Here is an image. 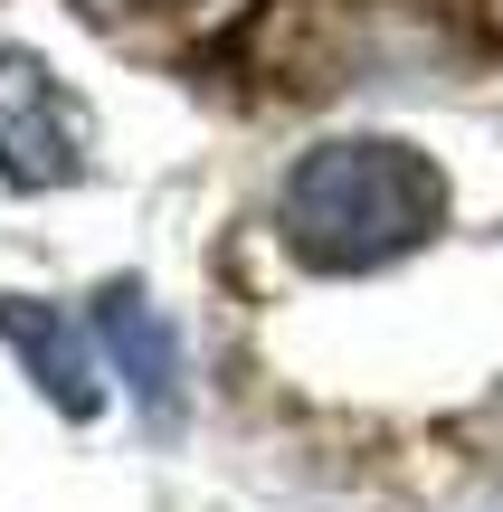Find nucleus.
Returning <instances> with one entry per match:
<instances>
[{"instance_id": "1", "label": "nucleus", "mask_w": 503, "mask_h": 512, "mask_svg": "<svg viewBox=\"0 0 503 512\" xmlns=\"http://www.w3.org/2000/svg\"><path fill=\"white\" fill-rule=\"evenodd\" d=\"M276 219L314 275H371L447 228V171L399 133H352V143H323L295 162Z\"/></svg>"}, {"instance_id": "2", "label": "nucleus", "mask_w": 503, "mask_h": 512, "mask_svg": "<svg viewBox=\"0 0 503 512\" xmlns=\"http://www.w3.org/2000/svg\"><path fill=\"white\" fill-rule=\"evenodd\" d=\"M447 57V29H437L418 0H314L304 10V38H285V67L304 86H361V76H428Z\"/></svg>"}, {"instance_id": "3", "label": "nucleus", "mask_w": 503, "mask_h": 512, "mask_svg": "<svg viewBox=\"0 0 503 512\" xmlns=\"http://www.w3.org/2000/svg\"><path fill=\"white\" fill-rule=\"evenodd\" d=\"M86 105L38 67L29 48H0V181L10 190H57L86 171Z\"/></svg>"}, {"instance_id": "4", "label": "nucleus", "mask_w": 503, "mask_h": 512, "mask_svg": "<svg viewBox=\"0 0 503 512\" xmlns=\"http://www.w3.org/2000/svg\"><path fill=\"white\" fill-rule=\"evenodd\" d=\"M95 342L124 370V389L143 399V427L171 437V427H181V332L162 323V304H152L133 275H114V285L95 294Z\"/></svg>"}, {"instance_id": "5", "label": "nucleus", "mask_w": 503, "mask_h": 512, "mask_svg": "<svg viewBox=\"0 0 503 512\" xmlns=\"http://www.w3.org/2000/svg\"><path fill=\"white\" fill-rule=\"evenodd\" d=\"M0 342L19 351V370L38 380V399H48V408H67V418H95V408H105L95 342L57 304H38V294H0Z\"/></svg>"}, {"instance_id": "6", "label": "nucleus", "mask_w": 503, "mask_h": 512, "mask_svg": "<svg viewBox=\"0 0 503 512\" xmlns=\"http://www.w3.org/2000/svg\"><path fill=\"white\" fill-rule=\"evenodd\" d=\"M86 19H105V29H209V19L247 10V0H76Z\"/></svg>"}]
</instances>
